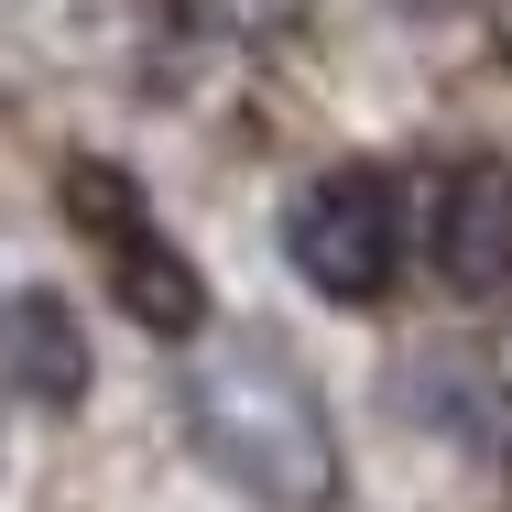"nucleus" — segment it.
<instances>
[{
	"label": "nucleus",
	"instance_id": "1",
	"mask_svg": "<svg viewBox=\"0 0 512 512\" xmlns=\"http://www.w3.org/2000/svg\"><path fill=\"white\" fill-rule=\"evenodd\" d=\"M186 425H197L207 469L229 491H251L262 512H327L338 502V436H327V404L306 393V371L262 338H229L186 371Z\"/></svg>",
	"mask_w": 512,
	"mask_h": 512
},
{
	"label": "nucleus",
	"instance_id": "2",
	"mask_svg": "<svg viewBox=\"0 0 512 512\" xmlns=\"http://www.w3.org/2000/svg\"><path fill=\"white\" fill-rule=\"evenodd\" d=\"M55 197H66V218L109 251L120 306L142 316L153 338H197V327H207V284H197V262L153 229V207L131 197V175H120V164H66V175H55Z\"/></svg>",
	"mask_w": 512,
	"mask_h": 512
},
{
	"label": "nucleus",
	"instance_id": "3",
	"mask_svg": "<svg viewBox=\"0 0 512 512\" xmlns=\"http://www.w3.org/2000/svg\"><path fill=\"white\" fill-rule=\"evenodd\" d=\"M284 251L327 306H371L404 262V197L371 175V164H327L316 186H295L284 207Z\"/></svg>",
	"mask_w": 512,
	"mask_h": 512
},
{
	"label": "nucleus",
	"instance_id": "4",
	"mask_svg": "<svg viewBox=\"0 0 512 512\" xmlns=\"http://www.w3.org/2000/svg\"><path fill=\"white\" fill-rule=\"evenodd\" d=\"M425 251H436V284L447 295H502L512 284V164H458L436 186Z\"/></svg>",
	"mask_w": 512,
	"mask_h": 512
},
{
	"label": "nucleus",
	"instance_id": "5",
	"mask_svg": "<svg viewBox=\"0 0 512 512\" xmlns=\"http://www.w3.org/2000/svg\"><path fill=\"white\" fill-rule=\"evenodd\" d=\"M22 338H33V393H77V382H88L77 327H55V306H22Z\"/></svg>",
	"mask_w": 512,
	"mask_h": 512
},
{
	"label": "nucleus",
	"instance_id": "6",
	"mask_svg": "<svg viewBox=\"0 0 512 512\" xmlns=\"http://www.w3.org/2000/svg\"><path fill=\"white\" fill-rule=\"evenodd\" d=\"M197 11H207V22H229V33H284L306 0H197Z\"/></svg>",
	"mask_w": 512,
	"mask_h": 512
},
{
	"label": "nucleus",
	"instance_id": "7",
	"mask_svg": "<svg viewBox=\"0 0 512 512\" xmlns=\"http://www.w3.org/2000/svg\"><path fill=\"white\" fill-rule=\"evenodd\" d=\"M491 44H502V55H512V0H491Z\"/></svg>",
	"mask_w": 512,
	"mask_h": 512
}]
</instances>
